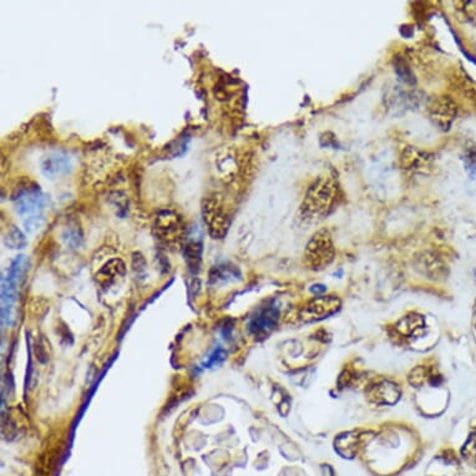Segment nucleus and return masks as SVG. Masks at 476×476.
Instances as JSON below:
<instances>
[{"label":"nucleus","instance_id":"f257e3e1","mask_svg":"<svg viewBox=\"0 0 476 476\" xmlns=\"http://www.w3.org/2000/svg\"><path fill=\"white\" fill-rule=\"evenodd\" d=\"M336 181L323 176L314 181L308 188L302 203V212L307 218H321L330 211L337 198Z\"/></svg>","mask_w":476,"mask_h":476},{"label":"nucleus","instance_id":"f03ea898","mask_svg":"<svg viewBox=\"0 0 476 476\" xmlns=\"http://www.w3.org/2000/svg\"><path fill=\"white\" fill-rule=\"evenodd\" d=\"M24 256L16 257L10 265L7 277H3L2 282V322L5 327H10L14 323V305L16 300V287L24 273Z\"/></svg>","mask_w":476,"mask_h":476},{"label":"nucleus","instance_id":"7ed1b4c3","mask_svg":"<svg viewBox=\"0 0 476 476\" xmlns=\"http://www.w3.org/2000/svg\"><path fill=\"white\" fill-rule=\"evenodd\" d=\"M334 258V247L329 232L321 229L317 232L305 248V259L313 269H322Z\"/></svg>","mask_w":476,"mask_h":476},{"label":"nucleus","instance_id":"20e7f679","mask_svg":"<svg viewBox=\"0 0 476 476\" xmlns=\"http://www.w3.org/2000/svg\"><path fill=\"white\" fill-rule=\"evenodd\" d=\"M16 211L21 216L25 215H34L40 212L46 205V196L40 191L39 186L31 185L24 186L18 189L14 196Z\"/></svg>","mask_w":476,"mask_h":476},{"label":"nucleus","instance_id":"39448f33","mask_svg":"<svg viewBox=\"0 0 476 476\" xmlns=\"http://www.w3.org/2000/svg\"><path fill=\"white\" fill-rule=\"evenodd\" d=\"M341 307V300L334 296L317 297L303 310L302 318L305 322L321 321L336 313Z\"/></svg>","mask_w":476,"mask_h":476},{"label":"nucleus","instance_id":"423d86ee","mask_svg":"<svg viewBox=\"0 0 476 476\" xmlns=\"http://www.w3.org/2000/svg\"><path fill=\"white\" fill-rule=\"evenodd\" d=\"M203 215H205V222L208 225L212 236L215 238L225 236L229 225L228 216L216 201H207V205L203 206Z\"/></svg>","mask_w":476,"mask_h":476},{"label":"nucleus","instance_id":"0eeeda50","mask_svg":"<svg viewBox=\"0 0 476 476\" xmlns=\"http://www.w3.org/2000/svg\"><path fill=\"white\" fill-rule=\"evenodd\" d=\"M456 114L455 104L449 98H440L430 106V117L441 129H447Z\"/></svg>","mask_w":476,"mask_h":476},{"label":"nucleus","instance_id":"6e6552de","mask_svg":"<svg viewBox=\"0 0 476 476\" xmlns=\"http://www.w3.org/2000/svg\"><path fill=\"white\" fill-rule=\"evenodd\" d=\"M72 167L70 158L61 152H54L46 156L41 162V171L45 176L54 177L66 174Z\"/></svg>","mask_w":476,"mask_h":476},{"label":"nucleus","instance_id":"1a4fd4ad","mask_svg":"<svg viewBox=\"0 0 476 476\" xmlns=\"http://www.w3.org/2000/svg\"><path fill=\"white\" fill-rule=\"evenodd\" d=\"M370 396L378 404H395L400 398V389L392 382H382L373 388Z\"/></svg>","mask_w":476,"mask_h":476},{"label":"nucleus","instance_id":"9d476101","mask_svg":"<svg viewBox=\"0 0 476 476\" xmlns=\"http://www.w3.org/2000/svg\"><path fill=\"white\" fill-rule=\"evenodd\" d=\"M278 321V310L276 307H266L257 313L251 323V329L256 333H266L271 330Z\"/></svg>","mask_w":476,"mask_h":476},{"label":"nucleus","instance_id":"9b49d317","mask_svg":"<svg viewBox=\"0 0 476 476\" xmlns=\"http://www.w3.org/2000/svg\"><path fill=\"white\" fill-rule=\"evenodd\" d=\"M359 439L361 436L358 435V433H348V434L339 436L336 440V449L345 458L352 456L358 447Z\"/></svg>","mask_w":476,"mask_h":476},{"label":"nucleus","instance_id":"f8f14e48","mask_svg":"<svg viewBox=\"0 0 476 476\" xmlns=\"http://www.w3.org/2000/svg\"><path fill=\"white\" fill-rule=\"evenodd\" d=\"M424 163H426V156L421 154L419 150L405 149L401 155V165L407 170L420 169Z\"/></svg>","mask_w":476,"mask_h":476},{"label":"nucleus","instance_id":"ddd939ff","mask_svg":"<svg viewBox=\"0 0 476 476\" xmlns=\"http://www.w3.org/2000/svg\"><path fill=\"white\" fill-rule=\"evenodd\" d=\"M424 325V321L420 316H408L404 317L400 322L396 325V329L400 331L404 336H410L418 328H421Z\"/></svg>","mask_w":476,"mask_h":476},{"label":"nucleus","instance_id":"4468645a","mask_svg":"<svg viewBox=\"0 0 476 476\" xmlns=\"http://www.w3.org/2000/svg\"><path fill=\"white\" fill-rule=\"evenodd\" d=\"M5 243L10 248H24L27 246V238L20 229L11 227L10 231L7 233V237H5Z\"/></svg>","mask_w":476,"mask_h":476},{"label":"nucleus","instance_id":"2eb2a0df","mask_svg":"<svg viewBox=\"0 0 476 476\" xmlns=\"http://www.w3.org/2000/svg\"><path fill=\"white\" fill-rule=\"evenodd\" d=\"M201 243L189 242L186 247V258L188 259L189 268L197 269V266H200L201 259Z\"/></svg>","mask_w":476,"mask_h":476},{"label":"nucleus","instance_id":"dca6fc26","mask_svg":"<svg viewBox=\"0 0 476 476\" xmlns=\"http://www.w3.org/2000/svg\"><path fill=\"white\" fill-rule=\"evenodd\" d=\"M395 72L398 73V75L400 76L401 80H404L405 83H408V84L414 83V76H413L412 72H410V69L408 67V65L405 64L404 61L396 62Z\"/></svg>","mask_w":476,"mask_h":476},{"label":"nucleus","instance_id":"f3484780","mask_svg":"<svg viewBox=\"0 0 476 476\" xmlns=\"http://www.w3.org/2000/svg\"><path fill=\"white\" fill-rule=\"evenodd\" d=\"M44 222H45V220L41 216H38V215H35V216H30V217H28V220L25 221V223H24L25 229L28 231V233H34V232H36L38 229H40L42 227Z\"/></svg>","mask_w":476,"mask_h":476},{"label":"nucleus","instance_id":"a211bd4d","mask_svg":"<svg viewBox=\"0 0 476 476\" xmlns=\"http://www.w3.org/2000/svg\"><path fill=\"white\" fill-rule=\"evenodd\" d=\"M425 376H426V370L424 368H415L412 373H410L409 382L415 387H419L424 383Z\"/></svg>","mask_w":476,"mask_h":476},{"label":"nucleus","instance_id":"6ab92c4d","mask_svg":"<svg viewBox=\"0 0 476 476\" xmlns=\"http://www.w3.org/2000/svg\"><path fill=\"white\" fill-rule=\"evenodd\" d=\"M225 355H226V353L223 352L222 349L216 350V352L213 353V355L209 358V361L206 363V368H209L211 365H215V364H218V363H221L223 361V359H225Z\"/></svg>","mask_w":476,"mask_h":476},{"label":"nucleus","instance_id":"aec40b11","mask_svg":"<svg viewBox=\"0 0 476 476\" xmlns=\"http://www.w3.org/2000/svg\"><path fill=\"white\" fill-rule=\"evenodd\" d=\"M475 274H476V273H475Z\"/></svg>","mask_w":476,"mask_h":476}]
</instances>
